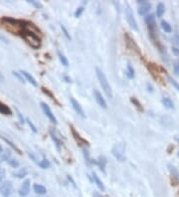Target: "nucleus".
I'll use <instances>...</instances> for the list:
<instances>
[{
	"mask_svg": "<svg viewBox=\"0 0 179 197\" xmlns=\"http://www.w3.org/2000/svg\"><path fill=\"white\" fill-rule=\"evenodd\" d=\"M145 23L148 26V29L150 31V35L151 37H153V34L155 33V16L153 14H149V15H146L145 17Z\"/></svg>",
	"mask_w": 179,
	"mask_h": 197,
	"instance_id": "7",
	"label": "nucleus"
},
{
	"mask_svg": "<svg viewBox=\"0 0 179 197\" xmlns=\"http://www.w3.org/2000/svg\"><path fill=\"white\" fill-rule=\"evenodd\" d=\"M0 193L3 197H10L12 193V183L9 180L0 183Z\"/></svg>",
	"mask_w": 179,
	"mask_h": 197,
	"instance_id": "6",
	"label": "nucleus"
},
{
	"mask_svg": "<svg viewBox=\"0 0 179 197\" xmlns=\"http://www.w3.org/2000/svg\"><path fill=\"white\" fill-rule=\"evenodd\" d=\"M125 74H127V76L130 79H133L134 78V70H133V68L130 65V64L127 66V72H125Z\"/></svg>",
	"mask_w": 179,
	"mask_h": 197,
	"instance_id": "25",
	"label": "nucleus"
},
{
	"mask_svg": "<svg viewBox=\"0 0 179 197\" xmlns=\"http://www.w3.org/2000/svg\"><path fill=\"white\" fill-rule=\"evenodd\" d=\"M161 102H162V105L165 107L166 109H169V110H173L174 109V104L169 98H163Z\"/></svg>",
	"mask_w": 179,
	"mask_h": 197,
	"instance_id": "19",
	"label": "nucleus"
},
{
	"mask_svg": "<svg viewBox=\"0 0 179 197\" xmlns=\"http://www.w3.org/2000/svg\"><path fill=\"white\" fill-rule=\"evenodd\" d=\"M33 189H34V191L37 193V194H40V195L45 194V193L47 192V190H46V188H45V186H43L41 184H34Z\"/></svg>",
	"mask_w": 179,
	"mask_h": 197,
	"instance_id": "16",
	"label": "nucleus"
},
{
	"mask_svg": "<svg viewBox=\"0 0 179 197\" xmlns=\"http://www.w3.org/2000/svg\"><path fill=\"white\" fill-rule=\"evenodd\" d=\"M137 5H138V14L141 16L147 15V13H149L150 9H151V3L148 1H145V0H138L137 1Z\"/></svg>",
	"mask_w": 179,
	"mask_h": 197,
	"instance_id": "5",
	"label": "nucleus"
},
{
	"mask_svg": "<svg viewBox=\"0 0 179 197\" xmlns=\"http://www.w3.org/2000/svg\"><path fill=\"white\" fill-rule=\"evenodd\" d=\"M20 73L22 74V76H24V79H26V80L29 82V83L34 86V87H38V84H37V81L35 80V78L32 76L30 73H28L27 71H24V70H21Z\"/></svg>",
	"mask_w": 179,
	"mask_h": 197,
	"instance_id": "12",
	"label": "nucleus"
},
{
	"mask_svg": "<svg viewBox=\"0 0 179 197\" xmlns=\"http://www.w3.org/2000/svg\"><path fill=\"white\" fill-rule=\"evenodd\" d=\"M124 152H125V145L121 142L116 143L112 148L113 155L120 161H124V159H125V153Z\"/></svg>",
	"mask_w": 179,
	"mask_h": 197,
	"instance_id": "3",
	"label": "nucleus"
},
{
	"mask_svg": "<svg viewBox=\"0 0 179 197\" xmlns=\"http://www.w3.org/2000/svg\"><path fill=\"white\" fill-rule=\"evenodd\" d=\"M94 98H95L96 102L98 103V105H99L100 107H102L103 109H106L107 105H106V100L103 99V97L102 96V94H101V93H100L96 89L94 90Z\"/></svg>",
	"mask_w": 179,
	"mask_h": 197,
	"instance_id": "9",
	"label": "nucleus"
},
{
	"mask_svg": "<svg viewBox=\"0 0 179 197\" xmlns=\"http://www.w3.org/2000/svg\"><path fill=\"white\" fill-rule=\"evenodd\" d=\"M5 177V171L4 170H0V182H1Z\"/></svg>",
	"mask_w": 179,
	"mask_h": 197,
	"instance_id": "39",
	"label": "nucleus"
},
{
	"mask_svg": "<svg viewBox=\"0 0 179 197\" xmlns=\"http://www.w3.org/2000/svg\"><path fill=\"white\" fill-rule=\"evenodd\" d=\"M1 138H2L3 141H5L6 143H8V144H9L10 146H11V148H13L14 150H15L16 152H18V153H19V155H21V150H20L19 148H18L17 146H16L15 144H14V143H13L12 141H10L8 138H5L4 137H1Z\"/></svg>",
	"mask_w": 179,
	"mask_h": 197,
	"instance_id": "24",
	"label": "nucleus"
},
{
	"mask_svg": "<svg viewBox=\"0 0 179 197\" xmlns=\"http://www.w3.org/2000/svg\"><path fill=\"white\" fill-rule=\"evenodd\" d=\"M84 7L83 6H81V7H79V8H77V10L75 11V13H74V15H75V17L76 18H78V17H80L82 14H83V12H84Z\"/></svg>",
	"mask_w": 179,
	"mask_h": 197,
	"instance_id": "30",
	"label": "nucleus"
},
{
	"mask_svg": "<svg viewBox=\"0 0 179 197\" xmlns=\"http://www.w3.org/2000/svg\"><path fill=\"white\" fill-rule=\"evenodd\" d=\"M106 163V159L103 156H101V157L99 158V160L96 161V164H99V166L101 167L102 170H103V168H105Z\"/></svg>",
	"mask_w": 179,
	"mask_h": 197,
	"instance_id": "27",
	"label": "nucleus"
},
{
	"mask_svg": "<svg viewBox=\"0 0 179 197\" xmlns=\"http://www.w3.org/2000/svg\"><path fill=\"white\" fill-rule=\"evenodd\" d=\"M57 55H58V58L60 60V62L62 63V65H64L65 67H68L69 66V61H68L67 59V57L64 55V54L62 52H60V51H57Z\"/></svg>",
	"mask_w": 179,
	"mask_h": 197,
	"instance_id": "18",
	"label": "nucleus"
},
{
	"mask_svg": "<svg viewBox=\"0 0 179 197\" xmlns=\"http://www.w3.org/2000/svg\"><path fill=\"white\" fill-rule=\"evenodd\" d=\"M27 173H28V171L26 168H22V169H19L18 171H16V172H13V175L17 178H24L27 175Z\"/></svg>",
	"mask_w": 179,
	"mask_h": 197,
	"instance_id": "22",
	"label": "nucleus"
},
{
	"mask_svg": "<svg viewBox=\"0 0 179 197\" xmlns=\"http://www.w3.org/2000/svg\"><path fill=\"white\" fill-rule=\"evenodd\" d=\"M168 168H169V170H170V172H171V174L173 175V176H175V177H177V178H179V171L177 170V168L175 167V166H172V165H168Z\"/></svg>",
	"mask_w": 179,
	"mask_h": 197,
	"instance_id": "28",
	"label": "nucleus"
},
{
	"mask_svg": "<svg viewBox=\"0 0 179 197\" xmlns=\"http://www.w3.org/2000/svg\"><path fill=\"white\" fill-rule=\"evenodd\" d=\"M92 176H93V179H94V182L96 183V185L98 186V188L101 190L102 192H103L106 190V188H105V185H103V181L100 179V177L96 175V173H95V172H93L92 173Z\"/></svg>",
	"mask_w": 179,
	"mask_h": 197,
	"instance_id": "14",
	"label": "nucleus"
},
{
	"mask_svg": "<svg viewBox=\"0 0 179 197\" xmlns=\"http://www.w3.org/2000/svg\"><path fill=\"white\" fill-rule=\"evenodd\" d=\"M178 156H179V151H178Z\"/></svg>",
	"mask_w": 179,
	"mask_h": 197,
	"instance_id": "46",
	"label": "nucleus"
},
{
	"mask_svg": "<svg viewBox=\"0 0 179 197\" xmlns=\"http://www.w3.org/2000/svg\"><path fill=\"white\" fill-rule=\"evenodd\" d=\"M6 161H7V163H8L9 165L11 166V167H13V168H17V167H19V162H18V161H17L16 159L11 158V157H10V158H8Z\"/></svg>",
	"mask_w": 179,
	"mask_h": 197,
	"instance_id": "26",
	"label": "nucleus"
},
{
	"mask_svg": "<svg viewBox=\"0 0 179 197\" xmlns=\"http://www.w3.org/2000/svg\"><path fill=\"white\" fill-rule=\"evenodd\" d=\"M0 40H2L3 42H5V43H8V41H7V39H5V38L3 37V36H1V35H0Z\"/></svg>",
	"mask_w": 179,
	"mask_h": 197,
	"instance_id": "41",
	"label": "nucleus"
},
{
	"mask_svg": "<svg viewBox=\"0 0 179 197\" xmlns=\"http://www.w3.org/2000/svg\"><path fill=\"white\" fill-rule=\"evenodd\" d=\"M94 196H95V197H102L101 195H99L98 193H95V194H94Z\"/></svg>",
	"mask_w": 179,
	"mask_h": 197,
	"instance_id": "43",
	"label": "nucleus"
},
{
	"mask_svg": "<svg viewBox=\"0 0 179 197\" xmlns=\"http://www.w3.org/2000/svg\"><path fill=\"white\" fill-rule=\"evenodd\" d=\"M71 104H72V107H73V109L75 110V112H76L79 116H81L83 119L86 117V114L84 113V110L83 107H81L80 103H79L77 100H75L74 98H71Z\"/></svg>",
	"mask_w": 179,
	"mask_h": 197,
	"instance_id": "10",
	"label": "nucleus"
},
{
	"mask_svg": "<svg viewBox=\"0 0 179 197\" xmlns=\"http://www.w3.org/2000/svg\"><path fill=\"white\" fill-rule=\"evenodd\" d=\"M2 150H3V149H2V146H1V145H0V153H1V152H2Z\"/></svg>",
	"mask_w": 179,
	"mask_h": 197,
	"instance_id": "44",
	"label": "nucleus"
},
{
	"mask_svg": "<svg viewBox=\"0 0 179 197\" xmlns=\"http://www.w3.org/2000/svg\"><path fill=\"white\" fill-rule=\"evenodd\" d=\"M130 101H131L132 103H133V105H134L135 107H137L139 110H142V107H141V105H140V103H139L137 99H135V98H131V99H130Z\"/></svg>",
	"mask_w": 179,
	"mask_h": 197,
	"instance_id": "34",
	"label": "nucleus"
},
{
	"mask_svg": "<svg viewBox=\"0 0 179 197\" xmlns=\"http://www.w3.org/2000/svg\"><path fill=\"white\" fill-rule=\"evenodd\" d=\"M38 164H39V166L42 168V169H47V168H49L50 166H51V163H50V161L48 159H46V158L42 159Z\"/></svg>",
	"mask_w": 179,
	"mask_h": 197,
	"instance_id": "23",
	"label": "nucleus"
},
{
	"mask_svg": "<svg viewBox=\"0 0 179 197\" xmlns=\"http://www.w3.org/2000/svg\"><path fill=\"white\" fill-rule=\"evenodd\" d=\"M30 184H31V181H30V179H26L22 185H21V187H20V190H19V194L22 196V197H25V196H27L28 194H29V192H30Z\"/></svg>",
	"mask_w": 179,
	"mask_h": 197,
	"instance_id": "11",
	"label": "nucleus"
},
{
	"mask_svg": "<svg viewBox=\"0 0 179 197\" xmlns=\"http://www.w3.org/2000/svg\"><path fill=\"white\" fill-rule=\"evenodd\" d=\"M161 28L163 29L164 32H166V33H171L172 32V27H171V25L167 22V21H161Z\"/></svg>",
	"mask_w": 179,
	"mask_h": 197,
	"instance_id": "21",
	"label": "nucleus"
},
{
	"mask_svg": "<svg viewBox=\"0 0 179 197\" xmlns=\"http://www.w3.org/2000/svg\"><path fill=\"white\" fill-rule=\"evenodd\" d=\"M164 12H165V6H164L163 3H158L156 7V15L158 18H161L163 16Z\"/></svg>",
	"mask_w": 179,
	"mask_h": 197,
	"instance_id": "17",
	"label": "nucleus"
},
{
	"mask_svg": "<svg viewBox=\"0 0 179 197\" xmlns=\"http://www.w3.org/2000/svg\"><path fill=\"white\" fill-rule=\"evenodd\" d=\"M173 69H174V73L179 76V62H175L173 65Z\"/></svg>",
	"mask_w": 179,
	"mask_h": 197,
	"instance_id": "38",
	"label": "nucleus"
},
{
	"mask_svg": "<svg viewBox=\"0 0 179 197\" xmlns=\"http://www.w3.org/2000/svg\"><path fill=\"white\" fill-rule=\"evenodd\" d=\"M3 81H4V77H3V75L0 73V83H2Z\"/></svg>",
	"mask_w": 179,
	"mask_h": 197,
	"instance_id": "42",
	"label": "nucleus"
},
{
	"mask_svg": "<svg viewBox=\"0 0 179 197\" xmlns=\"http://www.w3.org/2000/svg\"><path fill=\"white\" fill-rule=\"evenodd\" d=\"M61 29H62V31H63V34L65 35V37L68 39V40H71L72 39V37H71V35H70V33H69V31L67 30V28L64 26L63 24H61Z\"/></svg>",
	"mask_w": 179,
	"mask_h": 197,
	"instance_id": "29",
	"label": "nucleus"
},
{
	"mask_svg": "<svg viewBox=\"0 0 179 197\" xmlns=\"http://www.w3.org/2000/svg\"><path fill=\"white\" fill-rule=\"evenodd\" d=\"M0 168H1V162H0Z\"/></svg>",
	"mask_w": 179,
	"mask_h": 197,
	"instance_id": "45",
	"label": "nucleus"
},
{
	"mask_svg": "<svg viewBox=\"0 0 179 197\" xmlns=\"http://www.w3.org/2000/svg\"><path fill=\"white\" fill-rule=\"evenodd\" d=\"M30 3L31 5H33L35 8H37V9H40V8H42V4L40 2H38V1H35V0H29L28 1Z\"/></svg>",
	"mask_w": 179,
	"mask_h": 197,
	"instance_id": "32",
	"label": "nucleus"
},
{
	"mask_svg": "<svg viewBox=\"0 0 179 197\" xmlns=\"http://www.w3.org/2000/svg\"><path fill=\"white\" fill-rule=\"evenodd\" d=\"M96 78H98L99 83H100V85H101L103 93H105L106 96L109 99H112L113 98V91H112V88H110L109 81H107L105 73H103L100 68H96Z\"/></svg>",
	"mask_w": 179,
	"mask_h": 197,
	"instance_id": "1",
	"label": "nucleus"
},
{
	"mask_svg": "<svg viewBox=\"0 0 179 197\" xmlns=\"http://www.w3.org/2000/svg\"><path fill=\"white\" fill-rule=\"evenodd\" d=\"M42 91H43V93H45L46 95H48V96H49V98H51V99L54 100V101H55V102H57V101H56V99H55V96H54V95L52 94V93L49 91L48 89H46V88H42Z\"/></svg>",
	"mask_w": 179,
	"mask_h": 197,
	"instance_id": "31",
	"label": "nucleus"
},
{
	"mask_svg": "<svg viewBox=\"0 0 179 197\" xmlns=\"http://www.w3.org/2000/svg\"><path fill=\"white\" fill-rule=\"evenodd\" d=\"M26 121H27V124H29V127H30V128L32 131H33L34 132H37L38 131H37V127H35V124L32 123V121L31 120H29V119H26Z\"/></svg>",
	"mask_w": 179,
	"mask_h": 197,
	"instance_id": "36",
	"label": "nucleus"
},
{
	"mask_svg": "<svg viewBox=\"0 0 179 197\" xmlns=\"http://www.w3.org/2000/svg\"><path fill=\"white\" fill-rule=\"evenodd\" d=\"M71 131H72V134H73V137H74V138L76 139V141L79 143L80 145H82V144H86V145H88L89 144V142L87 141H85V139L81 137L80 134H78V132L76 131V130L73 127H71Z\"/></svg>",
	"mask_w": 179,
	"mask_h": 197,
	"instance_id": "13",
	"label": "nucleus"
},
{
	"mask_svg": "<svg viewBox=\"0 0 179 197\" xmlns=\"http://www.w3.org/2000/svg\"><path fill=\"white\" fill-rule=\"evenodd\" d=\"M168 81H169V82H170V84H171V85H172V86H173V87H174V88H175V89H176V90H177V91L179 92V84L177 83V82H176V81H175V80H173V79H172V78H171V77H168Z\"/></svg>",
	"mask_w": 179,
	"mask_h": 197,
	"instance_id": "33",
	"label": "nucleus"
},
{
	"mask_svg": "<svg viewBox=\"0 0 179 197\" xmlns=\"http://www.w3.org/2000/svg\"><path fill=\"white\" fill-rule=\"evenodd\" d=\"M172 52L174 55H176V56H179V48H176V47H173L172 48Z\"/></svg>",
	"mask_w": 179,
	"mask_h": 197,
	"instance_id": "40",
	"label": "nucleus"
},
{
	"mask_svg": "<svg viewBox=\"0 0 179 197\" xmlns=\"http://www.w3.org/2000/svg\"><path fill=\"white\" fill-rule=\"evenodd\" d=\"M50 134H51V138L54 141V142H55V145H56V148L58 151H60L61 150V146H62V141H60V138L57 137V134H55V132H53V131H50Z\"/></svg>",
	"mask_w": 179,
	"mask_h": 197,
	"instance_id": "15",
	"label": "nucleus"
},
{
	"mask_svg": "<svg viewBox=\"0 0 179 197\" xmlns=\"http://www.w3.org/2000/svg\"><path fill=\"white\" fill-rule=\"evenodd\" d=\"M0 113L2 114H7V116H10L11 113V110L9 109V107H7L6 105H4L3 103L0 102Z\"/></svg>",
	"mask_w": 179,
	"mask_h": 197,
	"instance_id": "20",
	"label": "nucleus"
},
{
	"mask_svg": "<svg viewBox=\"0 0 179 197\" xmlns=\"http://www.w3.org/2000/svg\"><path fill=\"white\" fill-rule=\"evenodd\" d=\"M41 109L43 110V112H44V114H46V117H47L48 119L50 120V121H51V123H53L54 124H56L57 123H58V121H57L56 117L54 116V114L52 113L51 109H50V107L47 105V104L41 103Z\"/></svg>",
	"mask_w": 179,
	"mask_h": 197,
	"instance_id": "8",
	"label": "nucleus"
},
{
	"mask_svg": "<svg viewBox=\"0 0 179 197\" xmlns=\"http://www.w3.org/2000/svg\"><path fill=\"white\" fill-rule=\"evenodd\" d=\"M124 14H125V19H127V23L130 26L131 29H133L135 31H138L137 22V20H135V18H134L133 12H132V10H131V8H130L128 4H127V7H125Z\"/></svg>",
	"mask_w": 179,
	"mask_h": 197,
	"instance_id": "4",
	"label": "nucleus"
},
{
	"mask_svg": "<svg viewBox=\"0 0 179 197\" xmlns=\"http://www.w3.org/2000/svg\"><path fill=\"white\" fill-rule=\"evenodd\" d=\"M15 110H16V114H17V116H18V119H19V121H20L21 124H24L25 123V120H24L23 116L21 114V113L17 109H15Z\"/></svg>",
	"mask_w": 179,
	"mask_h": 197,
	"instance_id": "37",
	"label": "nucleus"
},
{
	"mask_svg": "<svg viewBox=\"0 0 179 197\" xmlns=\"http://www.w3.org/2000/svg\"><path fill=\"white\" fill-rule=\"evenodd\" d=\"M21 36L24 39L28 45H30L32 48L34 49H39L41 46V41L40 38L38 37L37 35H35L33 33H30L26 30H23L22 33H21Z\"/></svg>",
	"mask_w": 179,
	"mask_h": 197,
	"instance_id": "2",
	"label": "nucleus"
},
{
	"mask_svg": "<svg viewBox=\"0 0 179 197\" xmlns=\"http://www.w3.org/2000/svg\"><path fill=\"white\" fill-rule=\"evenodd\" d=\"M13 75H14V76H15L20 82H22V83H25V79L22 77V74H21V73H18V72H14V71H13Z\"/></svg>",
	"mask_w": 179,
	"mask_h": 197,
	"instance_id": "35",
	"label": "nucleus"
}]
</instances>
